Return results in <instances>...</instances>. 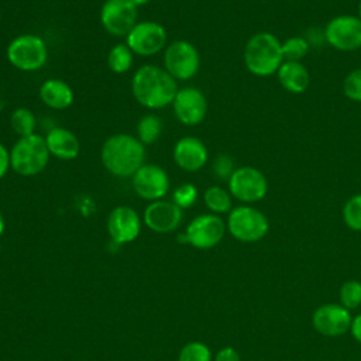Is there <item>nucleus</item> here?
I'll list each match as a JSON object with an SVG mask.
<instances>
[{
    "instance_id": "obj_1",
    "label": "nucleus",
    "mask_w": 361,
    "mask_h": 361,
    "mask_svg": "<svg viewBox=\"0 0 361 361\" xmlns=\"http://www.w3.org/2000/svg\"><path fill=\"white\" fill-rule=\"evenodd\" d=\"M178 90L176 79L157 65L140 66L131 79L134 99L149 110H159L172 104Z\"/></svg>"
},
{
    "instance_id": "obj_2",
    "label": "nucleus",
    "mask_w": 361,
    "mask_h": 361,
    "mask_svg": "<svg viewBox=\"0 0 361 361\" xmlns=\"http://www.w3.org/2000/svg\"><path fill=\"white\" fill-rule=\"evenodd\" d=\"M100 159L113 176L131 178L144 165L145 145L134 135L117 133L103 142Z\"/></svg>"
},
{
    "instance_id": "obj_3",
    "label": "nucleus",
    "mask_w": 361,
    "mask_h": 361,
    "mask_svg": "<svg viewBox=\"0 0 361 361\" xmlns=\"http://www.w3.org/2000/svg\"><path fill=\"white\" fill-rule=\"evenodd\" d=\"M283 62L282 44L271 32L252 35L244 48V63L255 76H269L276 73Z\"/></svg>"
},
{
    "instance_id": "obj_4",
    "label": "nucleus",
    "mask_w": 361,
    "mask_h": 361,
    "mask_svg": "<svg viewBox=\"0 0 361 361\" xmlns=\"http://www.w3.org/2000/svg\"><path fill=\"white\" fill-rule=\"evenodd\" d=\"M49 151L45 138L37 133L20 137L10 149V165L20 176H35L49 162Z\"/></svg>"
},
{
    "instance_id": "obj_5",
    "label": "nucleus",
    "mask_w": 361,
    "mask_h": 361,
    "mask_svg": "<svg viewBox=\"0 0 361 361\" xmlns=\"http://www.w3.org/2000/svg\"><path fill=\"white\" fill-rule=\"evenodd\" d=\"M10 65L23 72L41 69L48 61V47L37 34H21L14 37L6 51Z\"/></svg>"
},
{
    "instance_id": "obj_6",
    "label": "nucleus",
    "mask_w": 361,
    "mask_h": 361,
    "mask_svg": "<svg viewBox=\"0 0 361 361\" xmlns=\"http://www.w3.org/2000/svg\"><path fill=\"white\" fill-rule=\"evenodd\" d=\"M227 230L238 241L255 243L265 237L269 224L268 219L258 209L243 204L230 210L227 217Z\"/></svg>"
},
{
    "instance_id": "obj_7",
    "label": "nucleus",
    "mask_w": 361,
    "mask_h": 361,
    "mask_svg": "<svg viewBox=\"0 0 361 361\" xmlns=\"http://www.w3.org/2000/svg\"><path fill=\"white\" fill-rule=\"evenodd\" d=\"M200 55L186 39L172 41L164 51V69L176 80H189L199 72Z\"/></svg>"
},
{
    "instance_id": "obj_8",
    "label": "nucleus",
    "mask_w": 361,
    "mask_h": 361,
    "mask_svg": "<svg viewBox=\"0 0 361 361\" xmlns=\"http://www.w3.org/2000/svg\"><path fill=\"white\" fill-rule=\"evenodd\" d=\"M166 30L157 21L137 23L126 35L127 47L140 56H152L161 52L166 45Z\"/></svg>"
},
{
    "instance_id": "obj_9",
    "label": "nucleus",
    "mask_w": 361,
    "mask_h": 361,
    "mask_svg": "<svg viewBox=\"0 0 361 361\" xmlns=\"http://www.w3.org/2000/svg\"><path fill=\"white\" fill-rule=\"evenodd\" d=\"M227 182L230 195L243 203L259 202L268 190L264 173L252 166L237 168Z\"/></svg>"
},
{
    "instance_id": "obj_10",
    "label": "nucleus",
    "mask_w": 361,
    "mask_h": 361,
    "mask_svg": "<svg viewBox=\"0 0 361 361\" xmlns=\"http://www.w3.org/2000/svg\"><path fill=\"white\" fill-rule=\"evenodd\" d=\"M226 227V223L219 214H199L188 224L185 240L195 248L209 250L223 240Z\"/></svg>"
},
{
    "instance_id": "obj_11",
    "label": "nucleus",
    "mask_w": 361,
    "mask_h": 361,
    "mask_svg": "<svg viewBox=\"0 0 361 361\" xmlns=\"http://www.w3.org/2000/svg\"><path fill=\"white\" fill-rule=\"evenodd\" d=\"M138 7L130 0H106L100 10L103 28L114 37H126L137 24Z\"/></svg>"
},
{
    "instance_id": "obj_12",
    "label": "nucleus",
    "mask_w": 361,
    "mask_h": 361,
    "mask_svg": "<svg viewBox=\"0 0 361 361\" xmlns=\"http://www.w3.org/2000/svg\"><path fill=\"white\" fill-rule=\"evenodd\" d=\"M131 185L137 196L144 200H161L169 190L171 182L166 171L157 164H144L131 176Z\"/></svg>"
},
{
    "instance_id": "obj_13",
    "label": "nucleus",
    "mask_w": 361,
    "mask_h": 361,
    "mask_svg": "<svg viewBox=\"0 0 361 361\" xmlns=\"http://www.w3.org/2000/svg\"><path fill=\"white\" fill-rule=\"evenodd\" d=\"M327 42L343 52L361 48V20L358 16H337L331 18L324 30Z\"/></svg>"
},
{
    "instance_id": "obj_14",
    "label": "nucleus",
    "mask_w": 361,
    "mask_h": 361,
    "mask_svg": "<svg viewBox=\"0 0 361 361\" xmlns=\"http://www.w3.org/2000/svg\"><path fill=\"white\" fill-rule=\"evenodd\" d=\"M172 109L175 117L185 126H197L200 124L207 114V100L202 90L186 86L178 90Z\"/></svg>"
},
{
    "instance_id": "obj_15",
    "label": "nucleus",
    "mask_w": 361,
    "mask_h": 361,
    "mask_svg": "<svg viewBox=\"0 0 361 361\" xmlns=\"http://www.w3.org/2000/svg\"><path fill=\"white\" fill-rule=\"evenodd\" d=\"M107 233L116 244L134 241L141 233V217L135 209L121 204L114 207L107 217Z\"/></svg>"
},
{
    "instance_id": "obj_16",
    "label": "nucleus",
    "mask_w": 361,
    "mask_h": 361,
    "mask_svg": "<svg viewBox=\"0 0 361 361\" xmlns=\"http://www.w3.org/2000/svg\"><path fill=\"white\" fill-rule=\"evenodd\" d=\"M350 310L343 305L327 303L319 306L313 316L312 324L316 331L327 337H337L350 330L351 326Z\"/></svg>"
},
{
    "instance_id": "obj_17",
    "label": "nucleus",
    "mask_w": 361,
    "mask_h": 361,
    "mask_svg": "<svg viewBox=\"0 0 361 361\" xmlns=\"http://www.w3.org/2000/svg\"><path fill=\"white\" fill-rule=\"evenodd\" d=\"M183 219V210L173 202H151L142 214L145 226L155 233H171L179 227Z\"/></svg>"
},
{
    "instance_id": "obj_18",
    "label": "nucleus",
    "mask_w": 361,
    "mask_h": 361,
    "mask_svg": "<svg viewBox=\"0 0 361 361\" xmlns=\"http://www.w3.org/2000/svg\"><path fill=\"white\" fill-rule=\"evenodd\" d=\"M207 148L204 142L197 137H182L173 147V161L183 171L196 172L207 164Z\"/></svg>"
},
{
    "instance_id": "obj_19",
    "label": "nucleus",
    "mask_w": 361,
    "mask_h": 361,
    "mask_svg": "<svg viewBox=\"0 0 361 361\" xmlns=\"http://www.w3.org/2000/svg\"><path fill=\"white\" fill-rule=\"evenodd\" d=\"M44 138L51 157L58 159L71 161L80 152V142L78 137L65 127H52Z\"/></svg>"
},
{
    "instance_id": "obj_20",
    "label": "nucleus",
    "mask_w": 361,
    "mask_h": 361,
    "mask_svg": "<svg viewBox=\"0 0 361 361\" xmlns=\"http://www.w3.org/2000/svg\"><path fill=\"white\" fill-rule=\"evenodd\" d=\"M38 94L41 102L54 110L68 109L75 99L71 85L56 78L44 80L39 86Z\"/></svg>"
},
{
    "instance_id": "obj_21",
    "label": "nucleus",
    "mask_w": 361,
    "mask_h": 361,
    "mask_svg": "<svg viewBox=\"0 0 361 361\" xmlns=\"http://www.w3.org/2000/svg\"><path fill=\"white\" fill-rule=\"evenodd\" d=\"M278 80L282 85L283 89H286L290 93H302L307 89L310 78L309 72L300 62L293 61H283L279 66L278 72Z\"/></svg>"
},
{
    "instance_id": "obj_22",
    "label": "nucleus",
    "mask_w": 361,
    "mask_h": 361,
    "mask_svg": "<svg viewBox=\"0 0 361 361\" xmlns=\"http://www.w3.org/2000/svg\"><path fill=\"white\" fill-rule=\"evenodd\" d=\"M203 200L206 207L214 214L230 213L233 209L231 195L221 186H209L203 193Z\"/></svg>"
},
{
    "instance_id": "obj_23",
    "label": "nucleus",
    "mask_w": 361,
    "mask_h": 361,
    "mask_svg": "<svg viewBox=\"0 0 361 361\" xmlns=\"http://www.w3.org/2000/svg\"><path fill=\"white\" fill-rule=\"evenodd\" d=\"M162 133V120L157 114H145L137 123V138L144 144L149 145L158 141Z\"/></svg>"
},
{
    "instance_id": "obj_24",
    "label": "nucleus",
    "mask_w": 361,
    "mask_h": 361,
    "mask_svg": "<svg viewBox=\"0 0 361 361\" xmlns=\"http://www.w3.org/2000/svg\"><path fill=\"white\" fill-rule=\"evenodd\" d=\"M10 126L18 137H27L35 133L37 118L27 107H17L10 116Z\"/></svg>"
},
{
    "instance_id": "obj_25",
    "label": "nucleus",
    "mask_w": 361,
    "mask_h": 361,
    "mask_svg": "<svg viewBox=\"0 0 361 361\" xmlns=\"http://www.w3.org/2000/svg\"><path fill=\"white\" fill-rule=\"evenodd\" d=\"M133 51L127 44H116L107 54V65L114 73H126L133 65Z\"/></svg>"
},
{
    "instance_id": "obj_26",
    "label": "nucleus",
    "mask_w": 361,
    "mask_h": 361,
    "mask_svg": "<svg viewBox=\"0 0 361 361\" xmlns=\"http://www.w3.org/2000/svg\"><path fill=\"white\" fill-rule=\"evenodd\" d=\"M309 52V44L303 37H290L282 44L283 61L300 62Z\"/></svg>"
},
{
    "instance_id": "obj_27",
    "label": "nucleus",
    "mask_w": 361,
    "mask_h": 361,
    "mask_svg": "<svg viewBox=\"0 0 361 361\" xmlns=\"http://www.w3.org/2000/svg\"><path fill=\"white\" fill-rule=\"evenodd\" d=\"M344 223L355 231H361V193L351 196L343 207Z\"/></svg>"
},
{
    "instance_id": "obj_28",
    "label": "nucleus",
    "mask_w": 361,
    "mask_h": 361,
    "mask_svg": "<svg viewBox=\"0 0 361 361\" xmlns=\"http://www.w3.org/2000/svg\"><path fill=\"white\" fill-rule=\"evenodd\" d=\"M178 361H212V353L204 343L190 341L182 347Z\"/></svg>"
},
{
    "instance_id": "obj_29",
    "label": "nucleus",
    "mask_w": 361,
    "mask_h": 361,
    "mask_svg": "<svg viewBox=\"0 0 361 361\" xmlns=\"http://www.w3.org/2000/svg\"><path fill=\"white\" fill-rule=\"evenodd\" d=\"M340 300L345 309H357L361 305V283L355 279L344 282L340 289Z\"/></svg>"
},
{
    "instance_id": "obj_30",
    "label": "nucleus",
    "mask_w": 361,
    "mask_h": 361,
    "mask_svg": "<svg viewBox=\"0 0 361 361\" xmlns=\"http://www.w3.org/2000/svg\"><path fill=\"white\" fill-rule=\"evenodd\" d=\"M196 200H197V188L193 183H189V182L182 183L173 190L172 202L176 206H179L182 210L193 206Z\"/></svg>"
},
{
    "instance_id": "obj_31",
    "label": "nucleus",
    "mask_w": 361,
    "mask_h": 361,
    "mask_svg": "<svg viewBox=\"0 0 361 361\" xmlns=\"http://www.w3.org/2000/svg\"><path fill=\"white\" fill-rule=\"evenodd\" d=\"M344 94L353 102H361V68L351 71L343 83Z\"/></svg>"
},
{
    "instance_id": "obj_32",
    "label": "nucleus",
    "mask_w": 361,
    "mask_h": 361,
    "mask_svg": "<svg viewBox=\"0 0 361 361\" xmlns=\"http://www.w3.org/2000/svg\"><path fill=\"white\" fill-rule=\"evenodd\" d=\"M235 171L234 168V162L228 155H217L214 162H213V172L219 179L223 180H228L230 176L233 175V172Z\"/></svg>"
},
{
    "instance_id": "obj_33",
    "label": "nucleus",
    "mask_w": 361,
    "mask_h": 361,
    "mask_svg": "<svg viewBox=\"0 0 361 361\" xmlns=\"http://www.w3.org/2000/svg\"><path fill=\"white\" fill-rule=\"evenodd\" d=\"M10 168V149L0 142V180L7 175Z\"/></svg>"
},
{
    "instance_id": "obj_34",
    "label": "nucleus",
    "mask_w": 361,
    "mask_h": 361,
    "mask_svg": "<svg viewBox=\"0 0 361 361\" xmlns=\"http://www.w3.org/2000/svg\"><path fill=\"white\" fill-rule=\"evenodd\" d=\"M214 361H240V354L233 347H223L217 351Z\"/></svg>"
},
{
    "instance_id": "obj_35",
    "label": "nucleus",
    "mask_w": 361,
    "mask_h": 361,
    "mask_svg": "<svg viewBox=\"0 0 361 361\" xmlns=\"http://www.w3.org/2000/svg\"><path fill=\"white\" fill-rule=\"evenodd\" d=\"M350 330H351V333H353V337L361 344V314L355 316V317L351 320Z\"/></svg>"
},
{
    "instance_id": "obj_36",
    "label": "nucleus",
    "mask_w": 361,
    "mask_h": 361,
    "mask_svg": "<svg viewBox=\"0 0 361 361\" xmlns=\"http://www.w3.org/2000/svg\"><path fill=\"white\" fill-rule=\"evenodd\" d=\"M4 228H6V220H4L3 213L0 212V237H1V234L4 233Z\"/></svg>"
},
{
    "instance_id": "obj_37",
    "label": "nucleus",
    "mask_w": 361,
    "mask_h": 361,
    "mask_svg": "<svg viewBox=\"0 0 361 361\" xmlns=\"http://www.w3.org/2000/svg\"><path fill=\"white\" fill-rule=\"evenodd\" d=\"M134 6H137V7H141V6H144V4H147L149 0H130Z\"/></svg>"
},
{
    "instance_id": "obj_38",
    "label": "nucleus",
    "mask_w": 361,
    "mask_h": 361,
    "mask_svg": "<svg viewBox=\"0 0 361 361\" xmlns=\"http://www.w3.org/2000/svg\"><path fill=\"white\" fill-rule=\"evenodd\" d=\"M358 17L361 20V0H360V4H358Z\"/></svg>"
},
{
    "instance_id": "obj_39",
    "label": "nucleus",
    "mask_w": 361,
    "mask_h": 361,
    "mask_svg": "<svg viewBox=\"0 0 361 361\" xmlns=\"http://www.w3.org/2000/svg\"><path fill=\"white\" fill-rule=\"evenodd\" d=\"M0 21H1V11H0Z\"/></svg>"
}]
</instances>
